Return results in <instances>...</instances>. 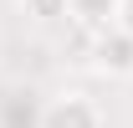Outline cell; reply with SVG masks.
<instances>
[{
	"instance_id": "5",
	"label": "cell",
	"mask_w": 133,
	"mask_h": 128,
	"mask_svg": "<svg viewBox=\"0 0 133 128\" xmlns=\"http://www.w3.org/2000/svg\"><path fill=\"white\" fill-rule=\"evenodd\" d=\"M118 26L133 36V0H118Z\"/></svg>"
},
{
	"instance_id": "4",
	"label": "cell",
	"mask_w": 133,
	"mask_h": 128,
	"mask_svg": "<svg viewBox=\"0 0 133 128\" xmlns=\"http://www.w3.org/2000/svg\"><path fill=\"white\" fill-rule=\"evenodd\" d=\"M21 5H26V16H36V21H66L72 16V0H21Z\"/></svg>"
},
{
	"instance_id": "1",
	"label": "cell",
	"mask_w": 133,
	"mask_h": 128,
	"mask_svg": "<svg viewBox=\"0 0 133 128\" xmlns=\"http://www.w3.org/2000/svg\"><path fill=\"white\" fill-rule=\"evenodd\" d=\"M92 67H97L102 77H133V36L123 31V26H102V31H92Z\"/></svg>"
},
{
	"instance_id": "3",
	"label": "cell",
	"mask_w": 133,
	"mask_h": 128,
	"mask_svg": "<svg viewBox=\"0 0 133 128\" xmlns=\"http://www.w3.org/2000/svg\"><path fill=\"white\" fill-rule=\"evenodd\" d=\"M72 21L87 31H102L118 21V0H72Z\"/></svg>"
},
{
	"instance_id": "2",
	"label": "cell",
	"mask_w": 133,
	"mask_h": 128,
	"mask_svg": "<svg viewBox=\"0 0 133 128\" xmlns=\"http://www.w3.org/2000/svg\"><path fill=\"white\" fill-rule=\"evenodd\" d=\"M36 128H102V113H97V103H92V97H82V92H62V97H51L46 108H41Z\"/></svg>"
}]
</instances>
